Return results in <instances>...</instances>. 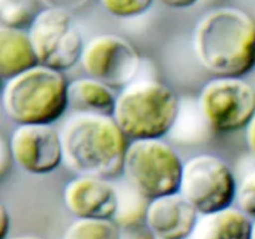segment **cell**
Wrapping results in <instances>:
<instances>
[{
  "instance_id": "cell-16",
  "label": "cell",
  "mask_w": 255,
  "mask_h": 239,
  "mask_svg": "<svg viewBox=\"0 0 255 239\" xmlns=\"http://www.w3.org/2000/svg\"><path fill=\"white\" fill-rule=\"evenodd\" d=\"M64 239H121V226L114 219L77 218L66 229Z\"/></svg>"
},
{
  "instance_id": "cell-10",
  "label": "cell",
  "mask_w": 255,
  "mask_h": 239,
  "mask_svg": "<svg viewBox=\"0 0 255 239\" xmlns=\"http://www.w3.org/2000/svg\"><path fill=\"white\" fill-rule=\"evenodd\" d=\"M9 143L14 163L26 173H51L64 163L60 131L50 123L17 124Z\"/></svg>"
},
{
  "instance_id": "cell-13",
  "label": "cell",
  "mask_w": 255,
  "mask_h": 239,
  "mask_svg": "<svg viewBox=\"0 0 255 239\" xmlns=\"http://www.w3.org/2000/svg\"><path fill=\"white\" fill-rule=\"evenodd\" d=\"M39 64L27 30L0 25V76L7 80Z\"/></svg>"
},
{
  "instance_id": "cell-5",
  "label": "cell",
  "mask_w": 255,
  "mask_h": 239,
  "mask_svg": "<svg viewBox=\"0 0 255 239\" xmlns=\"http://www.w3.org/2000/svg\"><path fill=\"white\" fill-rule=\"evenodd\" d=\"M183 164L176 149L162 138L131 139L122 174L142 198L151 201L179 192Z\"/></svg>"
},
{
  "instance_id": "cell-15",
  "label": "cell",
  "mask_w": 255,
  "mask_h": 239,
  "mask_svg": "<svg viewBox=\"0 0 255 239\" xmlns=\"http://www.w3.org/2000/svg\"><path fill=\"white\" fill-rule=\"evenodd\" d=\"M116 97L114 89L91 76L69 82V107L74 112L112 116Z\"/></svg>"
},
{
  "instance_id": "cell-14",
  "label": "cell",
  "mask_w": 255,
  "mask_h": 239,
  "mask_svg": "<svg viewBox=\"0 0 255 239\" xmlns=\"http://www.w3.org/2000/svg\"><path fill=\"white\" fill-rule=\"evenodd\" d=\"M253 218L238 207L202 214L194 231L196 239H252Z\"/></svg>"
},
{
  "instance_id": "cell-26",
  "label": "cell",
  "mask_w": 255,
  "mask_h": 239,
  "mask_svg": "<svg viewBox=\"0 0 255 239\" xmlns=\"http://www.w3.org/2000/svg\"><path fill=\"white\" fill-rule=\"evenodd\" d=\"M7 239H42V238H39V237H34V236H17V237H12V238H7Z\"/></svg>"
},
{
  "instance_id": "cell-23",
  "label": "cell",
  "mask_w": 255,
  "mask_h": 239,
  "mask_svg": "<svg viewBox=\"0 0 255 239\" xmlns=\"http://www.w3.org/2000/svg\"><path fill=\"white\" fill-rule=\"evenodd\" d=\"M11 221H10V214L4 204L0 206V239H7Z\"/></svg>"
},
{
  "instance_id": "cell-3",
  "label": "cell",
  "mask_w": 255,
  "mask_h": 239,
  "mask_svg": "<svg viewBox=\"0 0 255 239\" xmlns=\"http://www.w3.org/2000/svg\"><path fill=\"white\" fill-rule=\"evenodd\" d=\"M1 106L16 124H52L69 109V81L62 71L37 64L5 80Z\"/></svg>"
},
{
  "instance_id": "cell-1",
  "label": "cell",
  "mask_w": 255,
  "mask_h": 239,
  "mask_svg": "<svg viewBox=\"0 0 255 239\" xmlns=\"http://www.w3.org/2000/svg\"><path fill=\"white\" fill-rule=\"evenodd\" d=\"M193 49L216 77H244L255 67V19L238 7H218L196 25Z\"/></svg>"
},
{
  "instance_id": "cell-22",
  "label": "cell",
  "mask_w": 255,
  "mask_h": 239,
  "mask_svg": "<svg viewBox=\"0 0 255 239\" xmlns=\"http://www.w3.org/2000/svg\"><path fill=\"white\" fill-rule=\"evenodd\" d=\"M89 1L90 0H40V4L45 7H57L71 12L82 9L85 5L89 4Z\"/></svg>"
},
{
  "instance_id": "cell-24",
  "label": "cell",
  "mask_w": 255,
  "mask_h": 239,
  "mask_svg": "<svg viewBox=\"0 0 255 239\" xmlns=\"http://www.w3.org/2000/svg\"><path fill=\"white\" fill-rule=\"evenodd\" d=\"M246 141L252 156L255 158V115L246 127Z\"/></svg>"
},
{
  "instance_id": "cell-4",
  "label": "cell",
  "mask_w": 255,
  "mask_h": 239,
  "mask_svg": "<svg viewBox=\"0 0 255 239\" xmlns=\"http://www.w3.org/2000/svg\"><path fill=\"white\" fill-rule=\"evenodd\" d=\"M181 102L172 87L157 80H136L121 89L112 117L127 138H162L176 124Z\"/></svg>"
},
{
  "instance_id": "cell-27",
  "label": "cell",
  "mask_w": 255,
  "mask_h": 239,
  "mask_svg": "<svg viewBox=\"0 0 255 239\" xmlns=\"http://www.w3.org/2000/svg\"><path fill=\"white\" fill-rule=\"evenodd\" d=\"M252 239H255V219L253 221V231H252Z\"/></svg>"
},
{
  "instance_id": "cell-12",
  "label": "cell",
  "mask_w": 255,
  "mask_h": 239,
  "mask_svg": "<svg viewBox=\"0 0 255 239\" xmlns=\"http://www.w3.org/2000/svg\"><path fill=\"white\" fill-rule=\"evenodd\" d=\"M199 217L198 211L176 192L148 201L144 223L158 239H188L194 234Z\"/></svg>"
},
{
  "instance_id": "cell-7",
  "label": "cell",
  "mask_w": 255,
  "mask_h": 239,
  "mask_svg": "<svg viewBox=\"0 0 255 239\" xmlns=\"http://www.w3.org/2000/svg\"><path fill=\"white\" fill-rule=\"evenodd\" d=\"M39 64L64 72L81 60L85 42L71 12L44 7L27 27Z\"/></svg>"
},
{
  "instance_id": "cell-21",
  "label": "cell",
  "mask_w": 255,
  "mask_h": 239,
  "mask_svg": "<svg viewBox=\"0 0 255 239\" xmlns=\"http://www.w3.org/2000/svg\"><path fill=\"white\" fill-rule=\"evenodd\" d=\"M14 158H12L11 149H10L9 139L4 136L0 137V177L4 178L5 174L9 172Z\"/></svg>"
},
{
  "instance_id": "cell-17",
  "label": "cell",
  "mask_w": 255,
  "mask_h": 239,
  "mask_svg": "<svg viewBox=\"0 0 255 239\" xmlns=\"http://www.w3.org/2000/svg\"><path fill=\"white\" fill-rule=\"evenodd\" d=\"M40 0H0V25L29 27L40 11Z\"/></svg>"
},
{
  "instance_id": "cell-11",
  "label": "cell",
  "mask_w": 255,
  "mask_h": 239,
  "mask_svg": "<svg viewBox=\"0 0 255 239\" xmlns=\"http://www.w3.org/2000/svg\"><path fill=\"white\" fill-rule=\"evenodd\" d=\"M64 203L76 218L114 219L120 211V197L110 179L77 176L65 186Z\"/></svg>"
},
{
  "instance_id": "cell-8",
  "label": "cell",
  "mask_w": 255,
  "mask_h": 239,
  "mask_svg": "<svg viewBox=\"0 0 255 239\" xmlns=\"http://www.w3.org/2000/svg\"><path fill=\"white\" fill-rule=\"evenodd\" d=\"M198 107L214 131L246 129L255 115V87L243 77H216L202 87Z\"/></svg>"
},
{
  "instance_id": "cell-2",
  "label": "cell",
  "mask_w": 255,
  "mask_h": 239,
  "mask_svg": "<svg viewBox=\"0 0 255 239\" xmlns=\"http://www.w3.org/2000/svg\"><path fill=\"white\" fill-rule=\"evenodd\" d=\"M64 164L77 176L114 179L124 173L128 138L109 115L75 112L60 129Z\"/></svg>"
},
{
  "instance_id": "cell-6",
  "label": "cell",
  "mask_w": 255,
  "mask_h": 239,
  "mask_svg": "<svg viewBox=\"0 0 255 239\" xmlns=\"http://www.w3.org/2000/svg\"><path fill=\"white\" fill-rule=\"evenodd\" d=\"M238 184L224 159L214 154H197L183 164L179 193L201 214L233 206Z\"/></svg>"
},
{
  "instance_id": "cell-20",
  "label": "cell",
  "mask_w": 255,
  "mask_h": 239,
  "mask_svg": "<svg viewBox=\"0 0 255 239\" xmlns=\"http://www.w3.org/2000/svg\"><path fill=\"white\" fill-rule=\"evenodd\" d=\"M121 239H158L144 222L121 226Z\"/></svg>"
},
{
  "instance_id": "cell-18",
  "label": "cell",
  "mask_w": 255,
  "mask_h": 239,
  "mask_svg": "<svg viewBox=\"0 0 255 239\" xmlns=\"http://www.w3.org/2000/svg\"><path fill=\"white\" fill-rule=\"evenodd\" d=\"M154 0H100L105 11L121 19L139 16L151 9Z\"/></svg>"
},
{
  "instance_id": "cell-25",
  "label": "cell",
  "mask_w": 255,
  "mask_h": 239,
  "mask_svg": "<svg viewBox=\"0 0 255 239\" xmlns=\"http://www.w3.org/2000/svg\"><path fill=\"white\" fill-rule=\"evenodd\" d=\"M158 1L172 9H188L196 5L198 0H158Z\"/></svg>"
},
{
  "instance_id": "cell-9",
  "label": "cell",
  "mask_w": 255,
  "mask_h": 239,
  "mask_svg": "<svg viewBox=\"0 0 255 239\" xmlns=\"http://www.w3.org/2000/svg\"><path fill=\"white\" fill-rule=\"evenodd\" d=\"M80 62L89 76L111 89H124L136 77L141 56L126 37L101 34L85 42Z\"/></svg>"
},
{
  "instance_id": "cell-19",
  "label": "cell",
  "mask_w": 255,
  "mask_h": 239,
  "mask_svg": "<svg viewBox=\"0 0 255 239\" xmlns=\"http://www.w3.org/2000/svg\"><path fill=\"white\" fill-rule=\"evenodd\" d=\"M236 202L239 209L255 219V169L247 173L241 181Z\"/></svg>"
}]
</instances>
